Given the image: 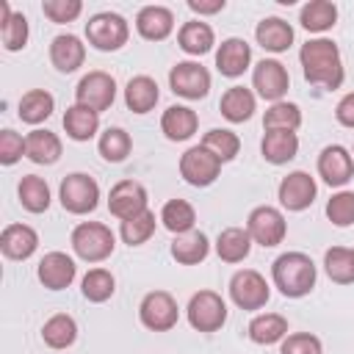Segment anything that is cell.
<instances>
[{
    "label": "cell",
    "mask_w": 354,
    "mask_h": 354,
    "mask_svg": "<svg viewBox=\"0 0 354 354\" xmlns=\"http://www.w3.org/2000/svg\"><path fill=\"white\" fill-rule=\"evenodd\" d=\"M299 64L304 72V80L313 86H321L326 91H335L343 86L346 69L340 50L332 39H310L299 50Z\"/></svg>",
    "instance_id": "obj_1"
},
{
    "label": "cell",
    "mask_w": 354,
    "mask_h": 354,
    "mask_svg": "<svg viewBox=\"0 0 354 354\" xmlns=\"http://www.w3.org/2000/svg\"><path fill=\"white\" fill-rule=\"evenodd\" d=\"M315 263L304 252H285L271 266V279L288 299H301L315 288Z\"/></svg>",
    "instance_id": "obj_2"
},
{
    "label": "cell",
    "mask_w": 354,
    "mask_h": 354,
    "mask_svg": "<svg viewBox=\"0 0 354 354\" xmlns=\"http://www.w3.org/2000/svg\"><path fill=\"white\" fill-rule=\"evenodd\" d=\"M75 254L86 263H102L105 257L113 254V246H116V235L111 232L108 224H100V221H80L75 230H72V238H69Z\"/></svg>",
    "instance_id": "obj_3"
},
{
    "label": "cell",
    "mask_w": 354,
    "mask_h": 354,
    "mask_svg": "<svg viewBox=\"0 0 354 354\" xmlns=\"http://www.w3.org/2000/svg\"><path fill=\"white\" fill-rule=\"evenodd\" d=\"M86 39L94 50H102V53H113L119 47L127 44L130 39V25L122 14L116 11H100L94 14L88 22H86Z\"/></svg>",
    "instance_id": "obj_4"
},
{
    "label": "cell",
    "mask_w": 354,
    "mask_h": 354,
    "mask_svg": "<svg viewBox=\"0 0 354 354\" xmlns=\"http://www.w3.org/2000/svg\"><path fill=\"white\" fill-rule=\"evenodd\" d=\"M58 199H61V207L66 213L86 216L100 205V185H97L94 177H88L83 171H72L61 180Z\"/></svg>",
    "instance_id": "obj_5"
},
{
    "label": "cell",
    "mask_w": 354,
    "mask_h": 354,
    "mask_svg": "<svg viewBox=\"0 0 354 354\" xmlns=\"http://www.w3.org/2000/svg\"><path fill=\"white\" fill-rule=\"evenodd\" d=\"M185 315L196 332H218L227 324V301L216 290H199L191 296Z\"/></svg>",
    "instance_id": "obj_6"
},
{
    "label": "cell",
    "mask_w": 354,
    "mask_h": 354,
    "mask_svg": "<svg viewBox=\"0 0 354 354\" xmlns=\"http://www.w3.org/2000/svg\"><path fill=\"white\" fill-rule=\"evenodd\" d=\"M180 318V307L169 290H152L138 304V321L149 332H169Z\"/></svg>",
    "instance_id": "obj_7"
},
{
    "label": "cell",
    "mask_w": 354,
    "mask_h": 354,
    "mask_svg": "<svg viewBox=\"0 0 354 354\" xmlns=\"http://www.w3.org/2000/svg\"><path fill=\"white\" fill-rule=\"evenodd\" d=\"M113 100H116V80L108 72L94 69V72H88L77 80V88H75V102L77 105L102 113L113 105Z\"/></svg>",
    "instance_id": "obj_8"
},
{
    "label": "cell",
    "mask_w": 354,
    "mask_h": 354,
    "mask_svg": "<svg viewBox=\"0 0 354 354\" xmlns=\"http://www.w3.org/2000/svg\"><path fill=\"white\" fill-rule=\"evenodd\" d=\"M271 290H268V282L260 271L254 268H243V271H235L232 279H230V299L235 301V307L241 310H260L266 307Z\"/></svg>",
    "instance_id": "obj_9"
},
{
    "label": "cell",
    "mask_w": 354,
    "mask_h": 354,
    "mask_svg": "<svg viewBox=\"0 0 354 354\" xmlns=\"http://www.w3.org/2000/svg\"><path fill=\"white\" fill-rule=\"evenodd\" d=\"M169 88L185 100H202L210 91V72L199 61H180L169 69Z\"/></svg>",
    "instance_id": "obj_10"
},
{
    "label": "cell",
    "mask_w": 354,
    "mask_h": 354,
    "mask_svg": "<svg viewBox=\"0 0 354 354\" xmlns=\"http://www.w3.org/2000/svg\"><path fill=\"white\" fill-rule=\"evenodd\" d=\"M246 230H249L252 241L260 243V246H266V249L268 246H279L285 241V235H288V224H285L282 210H277L271 205L254 207L249 213V218H246Z\"/></svg>",
    "instance_id": "obj_11"
},
{
    "label": "cell",
    "mask_w": 354,
    "mask_h": 354,
    "mask_svg": "<svg viewBox=\"0 0 354 354\" xmlns=\"http://www.w3.org/2000/svg\"><path fill=\"white\" fill-rule=\"evenodd\" d=\"M218 171H221V160L202 144L185 149L180 158V177L194 188H205V185L216 183Z\"/></svg>",
    "instance_id": "obj_12"
},
{
    "label": "cell",
    "mask_w": 354,
    "mask_h": 354,
    "mask_svg": "<svg viewBox=\"0 0 354 354\" xmlns=\"http://www.w3.org/2000/svg\"><path fill=\"white\" fill-rule=\"evenodd\" d=\"M252 83H254L257 94L274 105V102H282V97L288 94L290 75H288L285 64H279L277 58H263V61H257V66L252 72Z\"/></svg>",
    "instance_id": "obj_13"
},
{
    "label": "cell",
    "mask_w": 354,
    "mask_h": 354,
    "mask_svg": "<svg viewBox=\"0 0 354 354\" xmlns=\"http://www.w3.org/2000/svg\"><path fill=\"white\" fill-rule=\"evenodd\" d=\"M315 194H318V185L315 180L307 174V171H290L288 177H282L279 188H277V196H279V205L290 213H299V210H307L313 202H315Z\"/></svg>",
    "instance_id": "obj_14"
},
{
    "label": "cell",
    "mask_w": 354,
    "mask_h": 354,
    "mask_svg": "<svg viewBox=\"0 0 354 354\" xmlns=\"http://www.w3.org/2000/svg\"><path fill=\"white\" fill-rule=\"evenodd\" d=\"M147 199H149L147 196V188L138 180H119L111 188V194H108V210L119 221H124V218H133V216L149 210L147 207Z\"/></svg>",
    "instance_id": "obj_15"
},
{
    "label": "cell",
    "mask_w": 354,
    "mask_h": 354,
    "mask_svg": "<svg viewBox=\"0 0 354 354\" xmlns=\"http://www.w3.org/2000/svg\"><path fill=\"white\" fill-rule=\"evenodd\" d=\"M318 174L326 185L332 188H343L351 177H354V158L346 147L340 144H329L321 149L318 155Z\"/></svg>",
    "instance_id": "obj_16"
},
{
    "label": "cell",
    "mask_w": 354,
    "mask_h": 354,
    "mask_svg": "<svg viewBox=\"0 0 354 354\" xmlns=\"http://www.w3.org/2000/svg\"><path fill=\"white\" fill-rule=\"evenodd\" d=\"M77 274V266L75 260L66 254V252H47L41 260H39V268H36V277L39 282L47 288V290H64L72 285Z\"/></svg>",
    "instance_id": "obj_17"
},
{
    "label": "cell",
    "mask_w": 354,
    "mask_h": 354,
    "mask_svg": "<svg viewBox=\"0 0 354 354\" xmlns=\"http://www.w3.org/2000/svg\"><path fill=\"white\" fill-rule=\"evenodd\" d=\"M252 64V47L238 39V36H230L218 44L216 50V69L224 75V77H241Z\"/></svg>",
    "instance_id": "obj_18"
},
{
    "label": "cell",
    "mask_w": 354,
    "mask_h": 354,
    "mask_svg": "<svg viewBox=\"0 0 354 354\" xmlns=\"http://www.w3.org/2000/svg\"><path fill=\"white\" fill-rule=\"evenodd\" d=\"M136 30L147 41H163L174 30V14L166 6H144L136 14Z\"/></svg>",
    "instance_id": "obj_19"
},
{
    "label": "cell",
    "mask_w": 354,
    "mask_h": 354,
    "mask_svg": "<svg viewBox=\"0 0 354 354\" xmlns=\"http://www.w3.org/2000/svg\"><path fill=\"white\" fill-rule=\"evenodd\" d=\"M50 61L58 72L69 75L75 69L83 66L86 61V44L75 36V33H58L53 41H50Z\"/></svg>",
    "instance_id": "obj_20"
},
{
    "label": "cell",
    "mask_w": 354,
    "mask_h": 354,
    "mask_svg": "<svg viewBox=\"0 0 354 354\" xmlns=\"http://www.w3.org/2000/svg\"><path fill=\"white\" fill-rule=\"evenodd\" d=\"M39 249V235L28 224H8L0 232V252L8 260H28Z\"/></svg>",
    "instance_id": "obj_21"
},
{
    "label": "cell",
    "mask_w": 354,
    "mask_h": 354,
    "mask_svg": "<svg viewBox=\"0 0 354 354\" xmlns=\"http://www.w3.org/2000/svg\"><path fill=\"white\" fill-rule=\"evenodd\" d=\"M218 111L227 122L241 124V122L252 119V113L257 111V100L246 86H230L218 100Z\"/></svg>",
    "instance_id": "obj_22"
},
{
    "label": "cell",
    "mask_w": 354,
    "mask_h": 354,
    "mask_svg": "<svg viewBox=\"0 0 354 354\" xmlns=\"http://www.w3.org/2000/svg\"><path fill=\"white\" fill-rule=\"evenodd\" d=\"M196 127H199V116L188 105H169L160 116V130L169 141H188L196 133Z\"/></svg>",
    "instance_id": "obj_23"
},
{
    "label": "cell",
    "mask_w": 354,
    "mask_h": 354,
    "mask_svg": "<svg viewBox=\"0 0 354 354\" xmlns=\"http://www.w3.org/2000/svg\"><path fill=\"white\" fill-rule=\"evenodd\" d=\"M260 152L268 163L282 166L288 160L296 158L299 152V136L293 130H266L263 141H260Z\"/></svg>",
    "instance_id": "obj_24"
},
{
    "label": "cell",
    "mask_w": 354,
    "mask_h": 354,
    "mask_svg": "<svg viewBox=\"0 0 354 354\" xmlns=\"http://www.w3.org/2000/svg\"><path fill=\"white\" fill-rule=\"evenodd\" d=\"M254 39L268 53H285L293 44V28H290V22H285L279 17H266L257 22Z\"/></svg>",
    "instance_id": "obj_25"
},
{
    "label": "cell",
    "mask_w": 354,
    "mask_h": 354,
    "mask_svg": "<svg viewBox=\"0 0 354 354\" xmlns=\"http://www.w3.org/2000/svg\"><path fill=\"white\" fill-rule=\"evenodd\" d=\"M61 138L53 130H30L25 136V158H30L39 166H53L61 158Z\"/></svg>",
    "instance_id": "obj_26"
},
{
    "label": "cell",
    "mask_w": 354,
    "mask_h": 354,
    "mask_svg": "<svg viewBox=\"0 0 354 354\" xmlns=\"http://www.w3.org/2000/svg\"><path fill=\"white\" fill-rule=\"evenodd\" d=\"M160 100V91H158V83L149 77V75H136L127 80L124 86V105L133 111V113H149Z\"/></svg>",
    "instance_id": "obj_27"
},
{
    "label": "cell",
    "mask_w": 354,
    "mask_h": 354,
    "mask_svg": "<svg viewBox=\"0 0 354 354\" xmlns=\"http://www.w3.org/2000/svg\"><path fill=\"white\" fill-rule=\"evenodd\" d=\"M210 254V241L202 230H191L185 235H174L171 241V257L180 266H196Z\"/></svg>",
    "instance_id": "obj_28"
},
{
    "label": "cell",
    "mask_w": 354,
    "mask_h": 354,
    "mask_svg": "<svg viewBox=\"0 0 354 354\" xmlns=\"http://www.w3.org/2000/svg\"><path fill=\"white\" fill-rule=\"evenodd\" d=\"M288 337V318L279 313H260L249 321V340L257 346L282 343Z\"/></svg>",
    "instance_id": "obj_29"
},
{
    "label": "cell",
    "mask_w": 354,
    "mask_h": 354,
    "mask_svg": "<svg viewBox=\"0 0 354 354\" xmlns=\"http://www.w3.org/2000/svg\"><path fill=\"white\" fill-rule=\"evenodd\" d=\"M252 243H254V241H252L249 230H243V227H227V230H221L218 238H216V254H218L224 263H241V260L249 257Z\"/></svg>",
    "instance_id": "obj_30"
},
{
    "label": "cell",
    "mask_w": 354,
    "mask_h": 354,
    "mask_svg": "<svg viewBox=\"0 0 354 354\" xmlns=\"http://www.w3.org/2000/svg\"><path fill=\"white\" fill-rule=\"evenodd\" d=\"M177 44H180V50L188 53V55H205V53L213 50V44H216V33H213V28H210L207 22H202V19H191V22H185V25L180 28V33H177Z\"/></svg>",
    "instance_id": "obj_31"
},
{
    "label": "cell",
    "mask_w": 354,
    "mask_h": 354,
    "mask_svg": "<svg viewBox=\"0 0 354 354\" xmlns=\"http://www.w3.org/2000/svg\"><path fill=\"white\" fill-rule=\"evenodd\" d=\"M64 130L72 141H88L97 136L100 130V113L91 111V108H83V105H69L66 113H64Z\"/></svg>",
    "instance_id": "obj_32"
},
{
    "label": "cell",
    "mask_w": 354,
    "mask_h": 354,
    "mask_svg": "<svg viewBox=\"0 0 354 354\" xmlns=\"http://www.w3.org/2000/svg\"><path fill=\"white\" fill-rule=\"evenodd\" d=\"M41 340H44V346H50L55 351L69 348L77 340V324H75V318L66 315V313L50 315L44 321V326H41Z\"/></svg>",
    "instance_id": "obj_33"
},
{
    "label": "cell",
    "mask_w": 354,
    "mask_h": 354,
    "mask_svg": "<svg viewBox=\"0 0 354 354\" xmlns=\"http://www.w3.org/2000/svg\"><path fill=\"white\" fill-rule=\"evenodd\" d=\"M299 22L310 33H324L337 22V6L329 0H310L299 11Z\"/></svg>",
    "instance_id": "obj_34"
},
{
    "label": "cell",
    "mask_w": 354,
    "mask_h": 354,
    "mask_svg": "<svg viewBox=\"0 0 354 354\" xmlns=\"http://www.w3.org/2000/svg\"><path fill=\"white\" fill-rule=\"evenodd\" d=\"M53 111H55V100L44 88H30L19 100V119L25 124H41L44 119H50Z\"/></svg>",
    "instance_id": "obj_35"
},
{
    "label": "cell",
    "mask_w": 354,
    "mask_h": 354,
    "mask_svg": "<svg viewBox=\"0 0 354 354\" xmlns=\"http://www.w3.org/2000/svg\"><path fill=\"white\" fill-rule=\"evenodd\" d=\"M17 194H19V205L28 213H44L50 207V185L36 174H25L17 185Z\"/></svg>",
    "instance_id": "obj_36"
},
{
    "label": "cell",
    "mask_w": 354,
    "mask_h": 354,
    "mask_svg": "<svg viewBox=\"0 0 354 354\" xmlns=\"http://www.w3.org/2000/svg\"><path fill=\"white\" fill-rule=\"evenodd\" d=\"M160 221H163V227H166L169 232L185 235V232H191L194 224H196V210H194V205L185 202V199H169V202L163 205V210H160Z\"/></svg>",
    "instance_id": "obj_37"
},
{
    "label": "cell",
    "mask_w": 354,
    "mask_h": 354,
    "mask_svg": "<svg viewBox=\"0 0 354 354\" xmlns=\"http://www.w3.org/2000/svg\"><path fill=\"white\" fill-rule=\"evenodd\" d=\"M324 268L326 277L337 285H351L354 282V249L346 246H332L324 254Z\"/></svg>",
    "instance_id": "obj_38"
},
{
    "label": "cell",
    "mask_w": 354,
    "mask_h": 354,
    "mask_svg": "<svg viewBox=\"0 0 354 354\" xmlns=\"http://www.w3.org/2000/svg\"><path fill=\"white\" fill-rule=\"evenodd\" d=\"M113 290H116V279H113V274H111L108 268H91V271L83 277V282H80V293H83V299L91 301V304L108 301V299L113 296Z\"/></svg>",
    "instance_id": "obj_39"
},
{
    "label": "cell",
    "mask_w": 354,
    "mask_h": 354,
    "mask_svg": "<svg viewBox=\"0 0 354 354\" xmlns=\"http://www.w3.org/2000/svg\"><path fill=\"white\" fill-rule=\"evenodd\" d=\"M263 127L266 130H293L296 133L301 127V108L296 102H288V100L274 102L263 116Z\"/></svg>",
    "instance_id": "obj_40"
},
{
    "label": "cell",
    "mask_w": 354,
    "mask_h": 354,
    "mask_svg": "<svg viewBox=\"0 0 354 354\" xmlns=\"http://www.w3.org/2000/svg\"><path fill=\"white\" fill-rule=\"evenodd\" d=\"M202 147H205V149H210L221 163H227V160H235V158H238V152H241V138H238L232 130L213 127V130H207V133H205Z\"/></svg>",
    "instance_id": "obj_41"
},
{
    "label": "cell",
    "mask_w": 354,
    "mask_h": 354,
    "mask_svg": "<svg viewBox=\"0 0 354 354\" xmlns=\"http://www.w3.org/2000/svg\"><path fill=\"white\" fill-rule=\"evenodd\" d=\"M97 149H100V155H102L108 163H122V160L130 155V149H133V138H130V133L122 130V127H108V130L100 136Z\"/></svg>",
    "instance_id": "obj_42"
},
{
    "label": "cell",
    "mask_w": 354,
    "mask_h": 354,
    "mask_svg": "<svg viewBox=\"0 0 354 354\" xmlns=\"http://www.w3.org/2000/svg\"><path fill=\"white\" fill-rule=\"evenodd\" d=\"M119 235L127 246H141L147 243L152 235H155V213L152 210H144L133 218H124L122 227H119Z\"/></svg>",
    "instance_id": "obj_43"
},
{
    "label": "cell",
    "mask_w": 354,
    "mask_h": 354,
    "mask_svg": "<svg viewBox=\"0 0 354 354\" xmlns=\"http://www.w3.org/2000/svg\"><path fill=\"white\" fill-rule=\"evenodd\" d=\"M326 218L335 227H348L354 224V191H337L326 202Z\"/></svg>",
    "instance_id": "obj_44"
},
{
    "label": "cell",
    "mask_w": 354,
    "mask_h": 354,
    "mask_svg": "<svg viewBox=\"0 0 354 354\" xmlns=\"http://www.w3.org/2000/svg\"><path fill=\"white\" fill-rule=\"evenodd\" d=\"M0 36H3V47H6L8 53L22 50V47L28 44V36H30L25 14H19V11L11 14V19H8L6 25H0Z\"/></svg>",
    "instance_id": "obj_45"
},
{
    "label": "cell",
    "mask_w": 354,
    "mask_h": 354,
    "mask_svg": "<svg viewBox=\"0 0 354 354\" xmlns=\"http://www.w3.org/2000/svg\"><path fill=\"white\" fill-rule=\"evenodd\" d=\"M41 11H44V17L50 19V22H72V19H77L80 17V11H83V3L80 0H44L41 3Z\"/></svg>",
    "instance_id": "obj_46"
},
{
    "label": "cell",
    "mask_w": 354,
    "mask_h": 354,
    "mask_svg": "<svg viewBox=\"0 0 354 354\" xmlns=\"http://www.w3.org/2000/svg\"><path fill=\"white\" fill-rule=\"evenodd\" d=\"M279 354H324L321 348V340L310 332H293L282 340L279 346Z\"/></svg>",
    "instance_id": "obj_47"
},
{
    "label": "cell",
    "mask_w": 354,
    "mask_h": 354,
    "mask_svg": "<svg viewBox=\"0 0 354 354\" xmlns=\"http://www.w3.org/2000/svg\"><path fill=\"white\" fill-rule=\"evenodd\" d=\"M22 155H25V138L19 133H14L11 127L0 130V163L14 166Z\"/></svg>",
    "instance_id": "obj_48"
},
{
    "label": "cell",
    "mask_w": 354,
    "mask_h": 354,
    "mask_svg": "<svg viewBox=\"0 0 354 354\" xmlns=\"http://www.w3.org/2000/svg\"><path fill=\"white\" fill-rule=\"evenodd\" d=\"M335 119L343 127H351L354 130V91H348L346 97H340V102L335 105Z\"/></svg>",
    "instance_id": "obj_49"
},
{
    "label": "cell",
    "mask_w": 354,
    "mask_h": 354,
    "mask_svg": "<svg viewBox=\"0 0 354 354\" xmlns=\"http://www.w3.org/2000/svg\"><path fill=\"white\" fill-rule=\"evenodd\" d=\"M188 8L194 14H218L224 8V0H188Z\"/></svg>",
    "instance_id": "obj_50"
}]
</instances>
